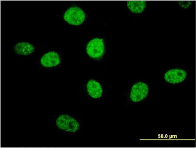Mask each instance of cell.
<instances>
[{
	"label": "cell",
	"mask_w": 196,
	"mask_h": 148,
	"mask_svg": "<svg viewBox=\"0 0 196 148\" xmlns=\"http://www.w3.org/2000/svg\"><path fill=\"white\" fill-rule=\"evenodd\" d=\"M88 55L93 59H98L103 55L105 51V46L102 39L95 38L90 40L86 47Z\"/></svg>",
	"instance_id": "3"
},
{
	"label": "cell",
	"mask_w": 196,
	"mask_h": 148,
	"mask_svg": "<svg viewBox=\"0 0 196 148\" xmlns=\"http://www.w3.org/2000/svg\"><path fill=\"white\" fill-rule=\"evenodd\" d=\"M146 5L144 0H129L127 2V6L129 10L135 14H140L143 11Z\"/></svg>",
	"instance_id": "9"
},
{
	"label": "cell",
	"mask_w": 196,
	"mask_h": 148,
	"mask_svg": "<svg viewBox=\"0 0 196 148\" xmlns=\"http://www.w3.org/2000/svg\"><path fill=\"white\" fill-rule=\"evenodd\" d=\"M149 88L146 83L142 82H138L131 88L130 99L134 102L140 101L147 96Z\"/></svg>",
	"instance_id": "4"
},
{
	"label": "cell",
	"mask_w": 196,
	"mask_h": 148,
	"mask_svg": "<svg viewBox=\"0 0 196 148\" xmlns=\"http://www.w3.org/2000/svg\"><path fill=\"white\" fill-rule=\"evenodd\" d=\"M186 72L180 69H173L167 71L164 74V78L167 82L176 84L183 81L187 76Z\"/></svg>",
	"instance_id": "5"
},
{
	"label": "cell",
	"mask_w": 196,
	"mask_h": 148,
	"mask_svg": "<svg viewBox=\"0 0 196 148\" xmlns=\"http://www.w3.org/2000/svg\"><path fill=\"white\" fill-rule=\"evenodd\" d=\"M41 65L45 67L50 68L58 65L60 58L58 53L54 51L48 52L44 54L40 60Z\"/></svg>",
	"instance_id": "6"
},
{
	"label": "cell",
	"mask_w": 196,
	"mask_h": 148,
	"mask_svg": "<svg viewBox=\"0 0 196 148\" xmlns=\"http://www.w3.org/2000/svg\"><path fill=\"white\" fill-rule=\"evenodd\" d=\"M87 87L88 93L92 97L96 99L101 96L103 90L99 82L93 80H90L87 83Z\"/></svg>",
	"instance_id": "8"
},
{
	"label": "cell",
	"mask_w": 196,
	"mask_h": 148,
	"mask_svg": "<svg viewBox=\"0 0 196 148\" xmlns=\"http://www.w3.org/2000/svg\"><path fill=\"white\" fill-rule=\"evenodd\" d=\"M35 48L31 44L25 42H18L14 47V50L17 54L23 55H27L32 53Z\"/></svg>",
	"instance_id": "7"
},
{
	"label": "cell",
	"mask_w": 196,
	"mask_h": 148,
	"mask_svg": "<svg viewBox=\"0 0 196 148\" xmlns=\"http://www.w3.org/2000/svg\"><path fill=\"white\" fill-rule=\"evenodd\" d=\"M55 123L59 129L68 132H75L78 130L80 127L78 122L67 114L60 115L57 118Z\"/></svg>",
	"instance_id": "1"
},
{
	"label": "cell",
	"mask_w": 196,
	"mask_h": 148,
	"mask_svg": "<svg viewBox=\"0 0 196 148\" xmlns=\"http://www.w3.org/2000/svg\"><path fill=\"white\" fill-rule=\"evenodd\" d=\"M64 19L68 24L73 25H79L84 20L85 15L83 11L78 7H72L65 12Z\"/></svg>",
	"instance_id": "2"
}]
</instances>
